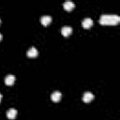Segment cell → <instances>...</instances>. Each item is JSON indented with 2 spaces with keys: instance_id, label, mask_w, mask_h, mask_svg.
Segmentation results:
<instances>
[{
  "instance_id": "1",
  "label": "cell",
  "mask_w": 120,
  "mask_h": 120,
  "mask_svg": "<svg viewBox=\"0 0 120 120\" xmlns=\"http://www.w3.org/2000/svg\"><path fill=\"white\" fill-rule=\"evenodd\" d=\"M120 22V17L116 14H102L99 17V23L102 25H115Z\"/></svg>"
},
{
  "instance_id": "2",
  "label": "cell",
  "mask_w": 120,
  "mask_h": 120,
  "mask_svg": "<svg viewBox=\"0 0 120 120\" xmlns=\"http://www.w3.org/2000/svg\"><path fill=\"white\" fill-rule=\"evenodd\" d=\"M61 98H62V94H61V92H59V91H54V92H52V93L51 94V99H52V101H54V102L59 101V100L61 99Z\"/></svg>"
},
{
  "instance_id": "3",
  "label": "cell",
  "mask_w": 120,
  "mask_h": 120,
  "mask_svg": "<svg viewBox=\"0 0 120 120\" xmlns=\"http://www.w3.org/2000/svg\"><path fill=\"white\" fill-rule=\"evenodd\" d=\"M71 32H72V28H71V26L65 25V26H63V27L61 28V33H62V35H63L64 37H68V36H69V35L71 34Z\"/></svg>"
},
{
  "instance_id": "4",
  "label": "cell",
  "mask_w": 120,
  "mask_h": 120,
  "mask_svg": "<svg viewBox=\"0 0 120 120\" xmlns=\"http://www.w3.org/2000/svg\"><path fill=\"white\" fill-rule=\"evenodd\" d=\"M82 26L84 27V28H89V27H91L92 25H93V20L91 19V18H84L83 20H82Z\"/></svg>"
},
{
  "instance_id": "5",
  "label": "cell",
  "mask_w": 120,
  "mask_h": 120,
  "mask_svg": "<svg viewBox=\"0 0 120 120\" xmlns=\"http://www.w3.org/2000/svg\"><path fill=\"white\" fill-rule=\"evenodd\" d=\"M26 54H27L28 57H36V56H38V50L35 47H31L30 49H28Z\"/></svg>"
},
{
  "instance_id": "6",
  "label": "cell",
  "mask_w": 120,
  "mask_h": 120,
  "mask_svg": "<svg viewBox=\"0 0 120 120\" xmlns=\"http://www.w3.org/2000/svg\"><path fill=\"white\" fill-rule=\"evenodd\" d=\"M15 82V76L12 74H8L6 78H5V83L7 85H12Z\"/></svg>"
},
{
  "instance_id": "7",
  "label": "cell",
  "mask_w": 120,
  "mask_h": 120,
  "mask_svg": "<svg viewBox=\"0 0 120 120\" xmlns=\"http://www.w3.org/2000/svg\"><path fill=\"white\" fill-rule=\"evenodd\" d=\"M93 98H94V95L91 92H85L82 96V100L84 102H90Z\"/></svg>"
},
{
  "instance_id": "8",
  "label": "cell",
  "mask_w": 120,
  "mask_h": 120,
  "mask_svg": "<svg viewBox=\"0 0 120 120\" xmlns=\"http://www.w3.org/2000/svg\"><path fill=\"white\" fill-rule=\"evenodd\" d=\"M16 115H17V110L13 109V108L8 110V112H7V116H8V119H14V118L16 117Z\"/></svg>"
},
{
  "instance_id": "9",
  "label": "cell",
  "mask_w": 120,
  "mask_h": 120,
  "mask_svg": "<svg viewBox=\"0 0 120 120\" xmlns=\"http://www.w3.org/2000/svg\"><path fill=\"white\" fill-rule=\"evenodd\" d=\"M52 21V17L49 16V15H43L41 18H40V22L43 25H48Z\"/></svg>"
},
{
  "instance_id": "10",
  "label": "cell",
  "mask_w": 120,
  "mask_h": 120,
  "mask_svg": "<svg viewBox=\"0 0 120 120\" xmlns=\"http://www.w3.org/2000/svg\"><path fill=\"white\" fill-rule=\"evenodd\" d=\"M63 7H64V8L66 10H71L75 7V4L72 1H66V2H64Z\"/></svg>"
},
{
  "instance_id": "11",
  "label": "cell",
  "mask_w": 120,
  "mask_h": 120,
  "mask_svg": "<svg viewBox=\"0 0 120 120\" xmlns=\"http://www.w3.org/2000/svg\"><path fill=\"white\" fill-rule=\"evenodd\" d=\"M1 99H2V95L0 94V101H1Z\"/></svg>"
},
{
  "instance_id": "12",
  "label": "cell",
  "mask_w": 120,
  "mask_h": 120,
  "mask_svg": "<svg viewBox=\"0 0 120 120\" xmlns=\"http://www.w3.org/2000/svg\"><path fill=\"white\" fill-rule=\"evenodd\" d=\"M2 39V34H0V40Z\"/></svg>"
},
{
  "instance_id": "13",
  "label": "cell",
  "mask_w": 120,
  "mask_h": 120,
  "mask_svg": "<svg viewBox=\"0 0 120 120\" xmlns=\"http://www.w3.org/2000/svg\"><path fill=\"white\" fill-rule=\"evenodd\" d=\"M0 22H1V21H0Z\"/></svg>"
}]
</instances>
